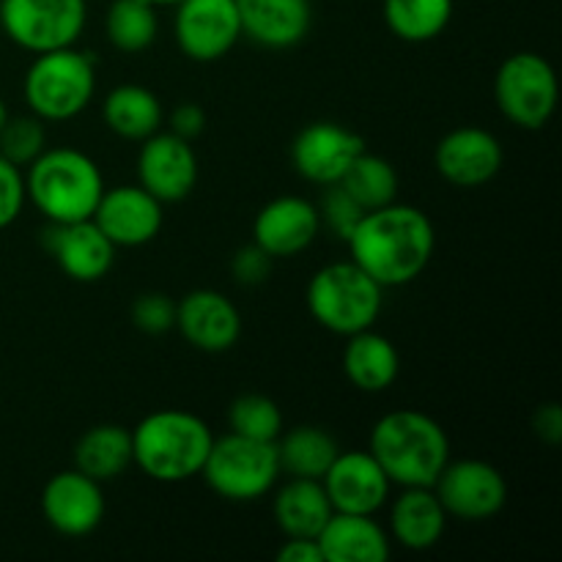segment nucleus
<instances>
[{"label":"nucleus","instance_id":"nucleus-36","mask_svg":"<svg viewBox=\"0 0 562 562\" xmlns=\"http://www.w3.org/2000/svg\"><path fill=\"white\" fill-rule=\"evenodd\" d=\"M25 203V173L14 162L0 157V231L20 220Z\"/></svg>","mask_w":562,"mask_h":562},{"label":"nucleus","instance_id":"nucleus-18","mask_svg":"<svg viewBox=\"0 0 562 562\" xmlns=\"http://www.w3.org/2000/svg\"><path fill=\"white\" fill-rule=\"evenodd\" d=\"M176 329L192 349L223 355L239 344L241 313L220 291L198 289L176 302Z\"/></svg>","mask_w":562,"mask_h":562},{"label":"nucleus","instance_id":"nucleus-39","mask_svg":"<svg viewBox=\"0 0 562 562\" xmlns=\"http://www.w3.org/2000/svg\"><path fill=\"white\" fill-rule=\"evenodd\" d=\"M532 428H536L538 439L547 445L562 442V409L560 404H543L538 406L536 417H532Z\"/></svg>","mask_w":562,"mask_h":562},{"label":"nucleus","instance_id":"nucleus-32","mask_svg":"<svg viewBox=\"0 0 562 562\" xmlns=\"http://www.w3.org/2000/svg\"><path fill=\"white\" fill-rule=\"evenodd\" d=\"M228 428L231 434H239V437L274 442L283 434V415L272 398L247 393L228 406Z\"/></svg>","mask_w":562,"mask_h":562},{"label":"nucleus","instance_id":"nucleus-12","mask_svg":"<svg viewBox=\"0 0 562 562\" xmlns=\"http://www.w3.org/2000/svg\"><path fill=\"white\" fill-rule=\"evenodd\" d=\"M366 151V137L335 121H313L291 143V165L305 181L338 184L349 165Z\"/></svg>","mask_w":562,"mask_h":562},{"label":"nucleus","instance_id":"nucleus-2","mask_svg":"<svg viewBox=\"0 0 562 562\" xmlns=\"http://www.w3.org/2000/svg\"><path fill=\"white\" fill-rule=\"evenodd\" d=\"M373 459L393 486H434L450 461V439L431 415L395 409L379 417L368 442Z\"/></svg>","mask_w":562,"mask_h":562},{"label":"nucleus","instance_id":"nucleus-28","mask_svg":"<svg viewBox=\"0 0 562 562\" xmlns=\"http://www.w3.org/2000/svg\"><path fill=\"white\" fill-rule=\"evenodd\" d=\"M274 448H278L283 475L311 477V481H322L335 456L340 453L333 434L318 426H296L291 431H283L274 439Z\"/></svg>","mask_w":562,"mask_h":562},{"label":"nucleus","instance_id":"nucleus-35","mask_svg":"<svg viewBox=\"0 0 562 562\" xmlns=\"http://www.w3.org/2000/svg\"><path fill=\"white\" fill-rule=\"evenodd\" d=\"M132 324L143 335H165L176 329V302L168 294H140L132 302Z\"/></svg>","mask_w":562,"mask_h":562},{"label":"nucleus","instance_id":"nucleus-42","mask_svg":"<svg viewBox=\"0 0 562 562\" xmlns=\"http://www.w3.org/2000/svg\"><path fill=\"white\" fill-rule=\"evenodd\" d=\"M146 3L157 5V9H159V5H179V3H181V0H146Z\"/></svg>","mask_w":562,"mask_h":562},{"label":"nucleus","instance_id":"nucleus-37","mask_svg":"<svg viewBox=\"0 0 562 562\" xmlns=\"http://www.w3.org/2000/svg\"><path fill=\"white\" fill-rule=\"evenodd\" d=\"M274 258L267 250L250 241V245L239 247L231 258V274L239 285H261L267 283L269 274H272Z\"/></svg>","mask_w":562,"mask_h":562},{"label":"nucleus","instance_id":"nucleus-7","mask_svg":"<svg viewBox=\"0 0 562 562\" xmlns=\"http://www.w3.org/2000/svg\"><path fill=\"white\" fill-rule=\"evenodd\" d=\"M280 461L274 442L228 434L212 442L201 477L217 497L228 503H256L274 492L280 481Z\"/></svg>","mask_w":562,"mask_h":562},{"label":"nucleus","instance_id":"nucleus-9","mask_svg":"<svg viewBox=\"0 0 562 562\" xmlns=\"http://www.w3.org/2000/svg\"><path fill=\"white\" fill-rule=\"evenodd\" d=\"M88 22V0H0L5 38L33 55L75 47Z\"/></svg>","mask_w":562,"mask_h":562},{"label":"nucleus","instance_id":"nucleus-5","mask_svg":"<svg viewBox=\"0 0 562 562\" xmlns=\"http://www.w3.org/2000/svg\"><path fill=\"white\" fill-rule=\"evenodd\" d=\"M307 311L327 333L349 338L376 327L384 307V289L355 261H333L307 283Z\"/></svg>","mask_w":562,"mask_h":562},{"label":"nucleus","instance_id":"nucleus-33","mask_svg":"<svg viewBox=\"0 0 562 562\" xmlns=\"http://www.w3.org/2000/svg\"><path fill=\"white\" fill-rule=\"evenodd\" d=\"M47 148V132H44V121L36 115H16L3 124L0 130V157L14 162L16 168H27L38 154Z\"/></svg>","mask_w":562,"mask_h":562},{"label":"nucleus","instance_id":"nucleus-31","mask_svg":"<svg viewBox=\"0 0 562 562\" xmlns=\"http://www.w3.org/2000/svg\"><path fill=\"white\" fill-rule=\"evenodd\" d=\"M357 203H360L366 212L373 209H382L387 203L398 201V173H395L393 162H387L379 154L366 151L349 165V170L344 173V179L338 181Z\"/></svg>","mask_w":562,"mask_h":562},{"label":"nucleus","instance_id":"nucleus-11","mask_svg":"<svg viewBox=\"0 0 562 562\" xmlns=\"http://www.w3.org/2000/svg\"><path fill=\"white\" fill-rule=\"evenodd\" d=\"M173 9L176 44L195 64L225 58L245 38L236 0H181Z\"/></svg>","mask_w":562,"mask_h":562},{"label":"nucleus","instance_id":"nucleus-23","mask_svg":"<svg viewBox=\"0 0 562 562\" xmlns=\"http://www.w3.org/2000/svg\"><path fill=\"white\" fill-rule=\"evenodd\" d=\"M316 541L324 562H384L393 552L387 530L366 514H333Z\"/></svg>","mask_w":562,"mask_h":562},{"label":"nucleus","instance_id":"nucleus-16","mask_svg":"<svg viewBox=\"0 0 562 562\" xmlns=\"http://www.w3.org/2000/svg\"><path fill=\"white\" fill-rule=\"evenodd\" d=\"M503 143L483 126H459L437 143L434 165L448 184L475 190L503 170Z\"/></svg>","mask_w":562,"mask_h":562},{"label":"nucleus","instance_id":"nucleus-27","mask_svg":"<svg viewBox=\"0 0 562 562\" xmlns=\"http://www.w3.org/2000/svg\"><path fill=\"white\" fill-rule=\"evenodd\" d=\"M135 464L132 459V428L119 423H99L88 428L75 445V470L104 483L115 481Z\"/></svg>","mask_w":562,"mask_h":562},{"label":"nucleus","instance_id":"nucleus-38","mask_svg":"<svg viewBox=\"0 0 562 562\" xmlns=\"http://www.w3.org/2000/svg\"><path fill=\"white\" fill-rule=\"evenodd\" d=\"M206 130V110L195 102H181L179 108H173L170 113V130L173 135L184 137V140H195L198 135H203Z\"/></svg>","mask_w":562,"mask_h":562},{"label":"nucleus","instance_id":"nucleus-13","mask_svg":"<svg viewBox=\"0 0 562 562\" xmlns=\"http://www.w3.org/2000/svg\"><path fill=\"white\" fill-rule=\"evenodd\" d=\"M137 184L159 203H179L198 184V157L190 140L173 132H154L137 151Z\"/></svg>","mask_w":562,"mask_h":562},{"label":"nucleus","instance_id":"nucleus-22","mask_svg":"<svg viewBox=\"0 0 562 562\" xmlns=\"http://www.w3.org/2000/svg\"><path fill=\"white\" fill-rule=\"evenodd\" d=\"M448 527V510L439 503L434 486L401 488L390 503L387 536L409 552H428L437 547Z\"/></svg>","mask_w":562,"mask_h":562},{"label":"nucleus","instance_id":"nucleus-26","mask_svg":"<svg viewBox=\"0 0 562 562\" xmlns=\"http://www.w3.org/2000/svg\"><path fill=\"white\" fill-rule=\"evenodd\" d=\"M102 119L108 130L119 135L121 140L143 143L154 132H159L165 121V110L157 93L148 91L146 86L124 82V86H115L104 97Z\"/></svg>","mask_w":562,"mask_h":562},{"label":"nucleus","instance_id":"nucleus-8","mask_svg":"<svg viewBox=\"0 0 562 562\" xmlns=\"http://www.w3.org/2000/svg\"><path fill=\"white\" fill-rule=\"evenodd\" d=\"M558 71L541 53H514L499 64L494 99L505 119L527 132L543 130L558 110Z\"/></svg>","mask_w":562,"mask_h":562},{"label":"nucleus","instance_id":"nucleus-10","mask_svg":"<svg viewBox=\"0 0 562 562\" xmlns=\"http://www.w3.org/2000/svg\"><path fill=\"white\" fill-rule=\"evenodd\" d=\"M448 519L488 521L503 514L508 503V483L503 472L481 459H450L434 483Z\"/></svg>","mask_w":562,"mask_h":562},{"label":"nucleus","instance_id":"nucleus-29","mask_svg":"<svg viewBox=\"0 0 562 562\" xmlns=\"http://www.w3.org/2000/svg\"><path fill=\"white\" fill-rule=\"evenodd\" d=\"M382 14L401 42L426 44L448 31L453 0H384Z\"/></svg>","mask_w":562,"mask_h":562},{"label":"nucleus","instance_id":"nucleus-1","mask_svg":"<svg viewBox=\"0 0 562 562\" xmlns=\"http://www.w3.org/2000/svg\"><path fill=\"white\" fill-rule=\"evenodd\" d=\"M346 245L351 261L382 289H398L428 269L437 250V231L423 209L395 201L366 212Z\"/></svg>","mask_w":562,"mask_h":562},{"label":"nucleus","instance_id":"nucleus-14","mask_svg":"<svg viewBox=\"0 0 562 562\" xmlns=\"http://www.w3.org/2000/svg\"><path fill=\"white\" fill-rule=\"evenodd\" d=\"M322 486L335 514L376 516L390 503L393 483L371 450H340L324 472Z\"/></svg>","mask_w":562,"mask_h":562},{"label":"nucleus","instance_id":"nucleus-4","mask_svg":"<svg viewBox=\"0 0 562 562\" xmlns=\"http://www.w3.org/2000/svg\"><path fill=\"white\" fill-rule=\"evenodd\" d=\"M104 192V176L88 154L77 148H44L25 173L27 203L44 214L47 223L91 220Z\"/></svg>","mask_w":562,"mask_h":562},{"label":"nucleus","instance_id":"nucleus-6","mask_svg":"<svg viewBox=\"0 0 562 562\" xmlns=\"http://www.w3.org/2000/svg\"><path fill=\"white\" fill-rule=\"evenodd\" d=\"M97 93V60L75 47L49 49L33 58L22 80L27 110L42 121H71Z\"/></svg>","mask_w":562,"mask_h":562},{"label":"nucleus","instance_id":"nucleus-21","mask_svg":"<svg viewBox=\"0 0 562 562\" xmlns=\"http://www.w3.org/2000/svg\"><path fill=\"white\" fill-rule=\"evenodd\" d=\"M241 36L267 49H291L311 33V0H236Z\"/></svg>","mask_w":562,"mask_h":562},{"label":"nucleus","instance_id":"nucleus-25","mask_svg":"<svg viewBox=\"0 0 562 562\" xmlns=\"http://www.w3.org/2000/svg\"><path fill=\"white\" fill-rule=\"evenodd\" d=\"M272 514L274 525L285 538H318L335 510L322 481L289 477V483H283L274 494Z\"/></svg>","mask_w":562,"mask_h":562},{"label":"nucleus","instance_id":"nucleus-40","mask_svg":"<svg viewBox=\"0 0 562 562\" xmlns=\"http://www.w3.org/2000/svg\"><path fill=\"white\" fill-rule=\"evenodd\" d=\"M280 562H324L322 549L316 538H285L283 547L278 549Z\"/></svg>","mask_w":562,"mask_h":562},{"label":"nucleus","instance_id":"nucleus-15","mask_svg":"<svg viewBox=\"0 0 562 562\" xmlns=\"http://www.w3.org/2000/svg\"><path fill=\"white\" fill-rule=\"evenodd\" d=\"M165 203L140 184L104 187L93 212V223L115 247H143L154 241L165 223Z\"/></svg>","mask_w":562,"mask_h":562},{"label":"nucleus","instance_id":"nucleus-17","mask_svg":"<svg viewBox=\"0 0 562 562\" xmlns=\"http://www.w3.org/2000/svg\"><path fill=\"white\" fill-rule=\"evenodd\" d=\"M102 483L82 475L80 470H64L47 481L42 492V514L55 532L66 538H86L104 519Z\"/></svg>","mask_w":562,"mask_h":562},{"label":"nucleus","instance_id":"nucleus-41","mask_svg":"<svg viewBox=\"0 0 562 562\" xmlns=\"http://www.w3.org/2000/svg\"><path fill=\"white\" fill-rule=\"evenodd\" d=\"M5 121H9V108H5V102L0 99V130H3Z\"/></svg>","mask_w":562,"mask_h":562},{"label":"nucleus","instance_id":"nucleus-3","mask_svg":"<svg viewBox=\"0 0 562 562\" xmlns=\"http://www.w3.org/2000/svg\"><path fill=\"white\" fill-rule=\"evenodd\" d=\"M212 431L184 409H159L132 428V459L157 483H184L201 475L212 450Z\"/></svg>","mask_w":562,"mask_h":562},{"label":"nucleus","instance_id":"nucleus-19","mask_svg":"<svg viewBox=\"0 0 562 562\" xmlns=\"http://www.w3.org/2000/svg\"><path fill=\"white\" fill-rule=\"evenodd\" d=\"M42 241L60 267V272L77 283L102 280L113 269L115 250H119L93 220L49 223L44 228Z\"/></svg>","mask_w":562,"mask_h":562},{"label":"nucleus","instance_id":"nucleus-34","mask_svg":"<svg viewBox=\"0 0 562 562\" xmlns=\"http://www.w3.org/2000/svg\"><path fill=\"white\" fill-rule=\"evenodd\" d=\"M318 217H322V228H327L335 239L349 241L360 220L366 217V209L349 195L340 184L324 187L322 203H318Z\"/></svg>","mask_w":562,"mask_h":562},{"label":"nucleus","instance_id":"nucleus-20","mask_svg":"<svg viewBox=\"0 0 562 562\" xmlns=\"http://www.w3.org/2000/svg\"><path fill=\"white\" fill-rule=\"evenodd\" d=\"M322 234L318 206L300 195H280L269 201L252 220V241L274 261L305 252Z\"/></svg>","mask_w":562,"mask_h":562},{"label":"nucleus","instance_id":"nucleus-30","mask_svg":"<svg viewBox=\"0 0 562 562\" xmlns=\"http://www.w3.org/2000/svg\"><path fill=\"white\" fill-rule=\"evenodd\" d=\"M104 33L119 53H143L159 36L157 5L146 0H110L104 14Z\"/></svg>","mask_w":562,"mask_h":562},{"label":"nucleus","instance_id":"nucleus-24","mask_svg":"<svg viewBox=\"0 0 562 562\" xmlns=\"http://www.w3.org/2000/svg\"><path fill=\"white\" fill-rule=\"evenodd\" d=\"M344 373L360 393H384L401 373V355L395 344L376 329H362L346 338Z\"/></svg>","mask_w":562,"mask_h":562}]
</instances>
